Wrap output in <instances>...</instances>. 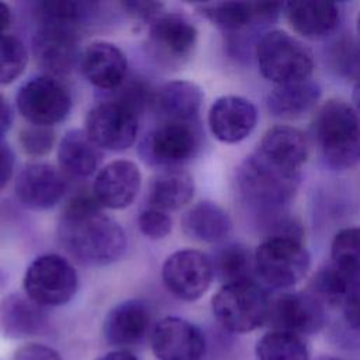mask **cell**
I'll list each match as a JSON object with an SVG mask.
<instances>
[{
  "instance_id": "25",
  "label": "cell",
  "mask_w": 360,
  "mask_h": 360,
  "mask_svg": "<svg viewBox=\"0 0 360 360\" xmlns=\"http://www.w3.org/2000/svg\"><path fill=\"white\" fill-rule=\"evenodd\" d=\"M46 323V314L27 295L10 294L0 301V330L10 339L39 333Z\"/></svg>"
},
{
  "instance_id": "19",
  "label": "cell",
  "mask_w": 360,
  "mask_h": 360,
  "mask_svg": "<svg viewBox=\"0 0 360 360\" xmlns=\"http://www.w3.org/2000/svg\"><path fill=\"white\" fill-rule=\"evenodd\" d=\"M152 332L149 307L141 300H125L108 311L103 323L104 339L117 349L141 343Z\"/></svg>"
},
{
  "instance_id": "39",
  "label": "cell",
  "mask_w": 360,
  "mask_h": 360,
  "mask_svg": "<svg viewBox=\"0 0 360 360\" xmlns=\"http://www.w3.org/2000/svg\"><path fill=\"white\" fill-rule=\"evenodd\" d=\"M120 6L129 17L143 22H152L156 20L165 7V4L159 1H122Z\"/></svg>"
},
{
  "instance_id": "7",
  "label": "cell",
  "mask_w": 360,
  "mask_h": 360,
  "mask_svg": "<svg viewBox=\"0 0 360 360\" xmlns=\"http://www.w3.org/2000/svg\"><path fill=\"white\" fill-rule=\"evenodd\" d=\"M309 266V253L297 238H266L255 250L256 277L271 288L295 285L307 276Z\"/></svg>"
},
{
  "instance_id": "29",
  "label": "cell",
  "mask_w": 360,
  "mask_h": 360,
  "mask_svg": "<svg viewBox=\"0 0 360 360\" xmlns=\"http://www.w3.org/2000/svg\"><path fill=\"white\" fill-rule=\"evenodd\" d=\"M193 176L184 169H166L149 183L148 200L150 207L162 211H176L187 205L194 195Z\"/></svg>"
},
{
  "instance_id": "38",
  "label": "cell",
  "mask_w": 360,
  "mask_h": 360,
  "mask_svg": "<svg viewBox=\"0 0 360 360\" xmlns=\"http://www.w3.org/2000/svg\"><path fill=\"white\" fill-rule=\"evenodd\" d=\"M172 218L166 211L149 207L138 217L139 231L149 239H163L172 231Z\"/></svg>"
},
{
  "instance_id": "17",
  "label": "cell",
  "mask_w": 360,
  "mask_h": 360,
  "mask_svg": "<svg viewBox=\"0 0 360 360\" xmlns=\"http://www.w3.org/2000/svg\"><path fill=\"white\" fill-rule=\"evenodd\" d=\"M68 183L60 170L49 163H30L17 177L15 195L30 210H48L65 195Z\"/></svg>"
},
{
  "instance_id": "41",
  "label": "cell",
  "mask_w": 360,
  "mask_h": 360,
  "mask_svg": "<svg viewBox=\"0 0 360 360\" xmlns=\"http://www.w3.org/2000/svg\"><path fill=\"white\" fill-rule=\"evenodd\" d=\"M14 172V153L11 148L0 141V190L6 187Z\"/></svg>"
},
{
  "instance_id": "5",
  "label": "cell",
  "mask_w": 360,
  "mask_h": 360,
  "mask_svg": "<svg viewBox=\"0 0 360 360\" xmlns=\"http://www.w3.org/2000/svg\"><path fill=\"white\" fill-rule=\"evenodd\" d=\"M256 60L262 76L274 86L307 80L315 68L311 51L283 30L262 35L256 44Z\"/></svg>"
},
{
  "instance_id": "30",
  "label": "cell",
  "mask_w": 360,
  "mask_h": 360,
  "mask_svg": "<svg viewBox=\"0 0 360 360\" xmlns=\"http://www.w3.org/2000/svg\"><path fill=\"white\" fill-rule=\"evenodd\" d=\"M312 294L325 305L342 309L360 294V274L346 271L333 263L322 266L312 278Z\"/></svg>"
},
{
  "instance_id": "47",
  "label": "cell",
  "mask_w": 360,
  "mask_h": 360,
  "mask_svg": "<svg viewBox=\"0 0 360 360\" xmlns=\"http://www.w3.org/2000/svg\"><path fill=\"white\" fill-rule=\"evenodd\" d=\"M322 360H342V359H336V357H325Z\"/></svg>"
},
{
  "instance_id": "16",
  "label": "cell",
  "mask_w": 360,
  "mask_h": 360,
  "mask_svg": "<svg viewBox=\"0 0 360 360\" xmlns=\"http://www.w3.org/2000/svg\"><path fill=\"white\" fill-rule=\"evenodd\" d=\"M256 105L242 96H222L208 111L211 134L224 143H238L246 139L257 124Z\"/></svg>"
},
{
  "instance_id": "21",
  "label": "cell",
  "mask_w": 360,
  "mask_h": 360,
  "mask_svg": "<svg viewBox=\"0 0 360 360\" xmlns=\"http://www.w3.org/2000/svg\"><path fill=\"white\" fill-rule=\"evenodd\" d=\"M283 6L267 1H214L198 4L197 10L218 28L236 31L252 24L274 21Z\"/></svg>"
},
{
  "instance_id": "1",
  "label": "cell",
  "mask_w": 360,
  "mask_h": 360,
  "mask_svg": "<svg viewBox=\"0 0 360 360\" xmlns=\"http://www.w3.org/2000/svg\"><path fill=\"white\" fill-rule=\"evenodd\" d=\"M58 238L72 257L87 266L111 264L127 249L122 226L104 214L93 193H79L68 201L58 222Z\"/></svg>"
},
{
  "instance_id": "24",
  "label": "cell",
  "mask_w": 360,
  "mask_h": 360,
  "mask_svg": "<svg viewBox=\"0 0 360 360\" xmlns=\"http://www.w3.org/2000/svg\"><path fill=\"white\" fill-rule=\"evenodd\" d=\"M273 163L294 172L308 160L309 146L305 135L291 125H274L269 128L256 149Z\"/></svg>"
},
{
  "instance_id": "8",
  "label": "cell",
  "mask_w": 360,
  "mask_h": 360,
  "mask_svg": "<svg viewBox=\"0 0 360 360\" xmlns=\"http://www.w3.org/2000/svg\"><path fill=\"white\" fill-rule=\"evenodd\" d=\"M77 284V273L70 262L56 253L34 259L22 278L25 295L42 308L68 304L75 297Z\"/></svg>"
},
{
  "instance_id": "15",
  "label": "cell",
  "mask_w": 360,
  "mask_h": 360,
  "mask_svg": "<svg viewBox=\"0 0 360 360\" xmlns=\"http://www.w3.org/2000/svg\"><path fill=\"white\" fill-rule=\"evenodd\" d=\"M32 56L49 75L69 73L80 58L76 27L44 22L32 38Z\"/></svg>"
},
{
  "instance_id": "10",
  "label": "cell",
  "mask_w": 360,
  "mask_h": 360,
  "mask_svg": "<svg viewBox=\"0 0 360 360\" xmlns=\"http://www.w3.org/2000/svg\"><path fill=\"white\" fill-rule=\"evenodd\" d=\"M84 131L100 149L125 150L136 141L139 115L122 103L108 97L89 110Z\"/></svg>"
},
{
  "instance_id": "3",
  "label": "cell",
  "mask_w": 360,
  "mask_h": 360,
  "mask_svg": "<svg viewBox=\"0 0 360 360\" xmlns=\"http://www.w3.org/2000/svg\"><path fill=\"white\" fill-rule=\"evenodd\" d=\"M300 186V172L284 169L255 150L238 170V187L250 204L276 211L287 204Z\"/></svg>"
},
{
  "instance_id": "14",
  "label": "cell",
  "mask_w": 360,
  "mask_h": 360,
  "mask_svg": "<svg viewBox=\"0 0 360 360\" xmlns=\"http://www.w3.org/2000/svg\"><path fill=\"white\" fill-rule=\"evenodd\" d=\"M150 346L158 360H201L207 350L202 330L180 316H165L150 332Z\"/></svg>"
},
{
  "instance_id": "42",
  "label": "cell",
  "mask_w": 360,
  "mask_h": 360,
  "mask_svg": "<svg viewBox=\"0 0 360 360\" xmlns=\"http://www.w3.org/2000/svg\"><path fill=\"white\" fill-rule=\"evenodd\" d=\"M13 124V110L7 100L0 94V141L8 132Z\"/></svg>"
},
{
  "instance_id": "18",
  "label": "cell",
  "mask_w": 360,
  "mask_h": 360,
  "mask_svg": "<svg viewBox=\"0 0 360 360\" xmlns=\"http://www.w3.org/2000/svg\"><path fill=\"white\" fill-rule=\"evenodd\" d=\"M141 187V172L131 160H114L98 170L93 195L103 208L122 210L134 202Z\"/></svg>"
},
{
  "instance_id": "36",
  "label": "cell",
  "mask_w": 360,
  "mask_h": 360,
  "mask_svg": "<svg viewBox=\"0 0 360 360\" xmlns=\"http://www.w3.org/2000/svg\"><path fill=\"white\" fill-rule=\"evenodd\" d=\"M93 3L87 1H44L39 8L45 17V22L65 24L70 27H77V24L91 13Z\"/></svg>"
},
{
  "instance_id": "46",
  "label": "cell",
  "mask_w": 360,
  "mask_h": 360,
  "mask_svg": "<svg viewBox=\"0 0 360 360\" xmlns=\"http://www.w3.org/2000/svg\"><path fill=\"white\" fill-rule=\"evenodd\" d=\"M357 32H359V37H360V14H359V18H357Z\"/></svg>"
},
{
  "instance_id": "43",
  "label": "cell",
  "mask_w": 360,
  "mask_h": 360,
  "mask_svg": "<svg viewBox=\"0 0 360 360\" xmlns=\"http://www.w3.org/2000/svg\"><path fill=\"white\" fill-rule=\"evenodd\" d=\"M96 360H139V359L127 349H115L112 352L104 353L103 356L97 357Z\"/></svg>"
},
{
  "instance_id": "6",
  "label": "cell",
  "mask_w": 360,
  "mask_h": 360,
  "mask_svg": "<svg viewBox=\"0 0 360 360\" xmlns=\"http://www.w3.org/2000/svg\"><path fill=\"white\" fill-rule=\"evenodd\" d=\"M201 146L198 121H156L139 142L141 159L153 167L177 169L191 160Z\"/></svg>"
},
{
  "instance_id": "32",
  "label": "cell",
  "mask_w": 360,
  "mask_h": 360,
  "mask_svg": "<svg viewBox=\"0 0 360 360\" xmlns=\"http://www.w3.org/2000/svg\"><path fill=\"white\" fill-rule=\"evenodd\" d=\"M257 360H311L304 339L298 335L270 330L256 343Z\"/></svg>"
},
{
  "instance_id": "23",
  "label": "cell",
  "mask_w": 360,
  "mask_h": 360,
  "mask_svg": "<svg viewBox=\"0 0 360 360\" xmlns=\"http://www.w3.org/2000/svg\"><path fill=\"white\" fill-rule=\"evenodd\" d=\"M283 11L292 30L311 39L323 38L332 34L340 20L339 7L329 1H288L283 6Z\"/></svg>"
},
{
  "instance_id": "35",
  "label": "cell",
  "mask_w": 360,
  "mask_h": 360,
  "mask_svg": "<svg viewBox=\"0 0 360 360\" xmlns=\"http://www.w3.org/2000/svg\"><path fill=\"white\" fill-rule=\"evenodd\" d=\"M28 52L24 42L10 34L0 35V84L14 82L25 69Z\"/></svg>"
},
{
  "instance_id": "26",
  "label": "cell",
  "mask_w": 360,
  "mask_h": 360,
  "mask_svg": "<svg viewBox=\"0 0 360 360\" xmlns=\"http://www.w3.org/2000/svg\"><path fill=\"white\" fill-rule=\"evenodd\" d=\"M181 229L194 240L219 243L229 235L232 219L218 204L212 201H200L183 214Z\"/></svg>"
},
{
  "instance_id": "40",
  "label": "cell",
  "mask_w": 360,
  "mask_h": 360,
  "mask_svg": "<svg viewBox=\"0 0 360 360\" xmlns=\"http://www.w3.org/2000/svg\"><path fill=\"white\" fill-rule=\"evenodd\" d=\"M11 360H63L58 350L42 343H25L20 346Z\"/></svg>"
},
{
  "instance_id": "28",
  "label": "cell",
  "mask_w": 360,
  "mask_h": 360,
  "mask_svg": "<svg viewBox=\"0 0 360 360\" xmlns=\"http://www.w3.org/2000/svg\"><path fill=\"white\" fill-rule=\"evenodd\" d=\"M321 98V87L307 79L294 83L277 84L267 94L266 105L273 117L291 120L309 112Z\"/></svg>"
},
{
  "instance_id": "34",
  "label": "cell",
  "mask_w": 360,
  "mask_h": 360,
  "mask_svg": "<svg viewBox=\"0 0 360 360\" xmlns=\"http://www.w3.org/2000/svg\"><path fill=\"white\" fill-rule=\"evenodd\" d=\"M328 56L336 75L354 83L360 79V39L339 38L330 46Z\"/></svg>"
},
{
  "instance_id": "45",
  "label": "cell",
  "mask_w": 360,
  "mask_h": 360,
  "mask_svg": "<svg viewBox=\"0 0 360 360\" xmlns=\"http://www.w3.org/2000/svg\"><path fill=\"white\" fill-rule=\"evenodd\" d=\"M352 101H353V107L356 108V111L360 114V79L354 83L353 90H352Z\"/></svg>"
},
{
  "instance_id": "37",
  "label": "cell",
  "mask_w": 360,
  "mask_h": 360,
  "mask_svg": "<svg viewBox=\"0 0 360 360\" xmlns=\"http://www.w3.org/2000/svg\"><path fill=\"white\" fill-rule=\"evenodd\" d=\"M21 149L30 156H44L52 150L55 143V132L51 127L31 125L21 128L18 134Z\"/></svg>"
},
{
  "instance_id": "13",
  "label": "cell",
  "mask_w": 360,
  "mask_h": 360,
  "mask_svg": "<svg viewBox=\"0 0 360 360\" xmlns=\"http://www.w3.org/2000/svg\"><path fill=\"white\" fill-rule=\"evenodd\" d=\"M325 322V305L312 292H283L270 301L267 323L271 330L302 338L319 332Z\"/></svg>"
},
{
  "instance_id": "20",
  "label": "cell",
  "mask_w": 360,
  "mask_h": 360,
  "mask_svg": "<svg viewBox=\"0 0 360 360\" xmlns=\"http://www.w3.org/2000/svg\"><path fill=\"white\" fill-rule=\"evenodd\" d=\"M79 66L89 83L105 91L115 90L127 79L128 73L125 53L107 41L89 44L80 53Z\"/></svg>"
},
{
  "instance_id": "11",
  "label": "cell",
  "mask_w": 360,
  "mask_h": 360,
  "mask_svg": "<svg viewBox=\"0 0 360 360\" xmlns=\"http://www.w3.org/2000/svg\"><path fill=\"white\" fill-rule=\"evenodd\" d=\"M195 25L180 13H162L148 30L146 48L150 56L166 68L187 62L197 45Z\"/></svg>"
},
{
  "instance_id": "9",
  "label": "cell",
  "mask_w": 360,
  "mask_h": 360,
  "mask_svg": "<svg viewBox=\"0 0 360 360\" xmlns=\"http://www.w3.org/2000/svg\"><path fill=\"white\" fill-rule=\"evenodd\" d=\"M18 112L31 125L52 127L63 121L72 108V96L66 86L51 75L27 80L15 97Z\"/></svg>"
},
{
  "instance_id": "22",
  "label": "cell",
  "mask_w": 360,
  "mask_h": 360,
  "mask_svg": "<svg viewBox=\"0 0 360 360\" xmlns=\"http://www.w3.org/2000/svg\"><path fill=\"white\" fill-rule=\"evenodd\" d=\"M202 90L188 80L167 82L153 93L150 108L158 121L195 122L202 105Z\"/></svg>"
},
{
  "instance_id": "31",
  "label": "cell",
  "mask_w": 360,
  "mask_h": 360,
  "mask_svg": "<svg viewBox=\"0 0 360 360\" xmlns=\"http://www.w3.org/2000/svg\"><path fill=\"white\" fill-rule=\"evenodd\" d=\"M214 274L224 283L256 280L255 252L240 243L221 246L211 257Z\"/></svg>"
},
{
  "instance_id": "44",
  "label": "cell",
  "mask_w": 360,
  "mask_h": 360,
  "mask_svg": "<svg viewBox=\"0 0 360 360\" xmlns=\"http://www.w3.org/2000/svg\"><path fill=\"white\" fill-rule=\"evenodd\" d=\"M11 22V10L8 4L0 1V35L4 34V31L8 28Z\"/></svg>"
},
{
  "instance_id": "33",
  "label": "cell",
  "mask_w": 360,
  "mask_h": 360,
  "mask_svg": "<svg viewBox=\"0 0 360 360\" xmlns=\"http://www.w3.org/2000/svg\"><path fill=\"white\" fill-rule=\"evenodd\" d=\"M330 263L360 274V226L340 229L330 243Z\"/></svg>"
},
{
  "instance_id": "27",
  "label": "cell",
  "mask_w": 360,
  "mask_h": 360,
  "mask_svg": "<svg viewBox=\"0 0 360 360\" xmlns=\"http://www.w3.org/2000/svg\"><path fill=\"white\" fill-rule=\"evenodd\" d=\"M101 158V149L83 129L68 131L58 146V163L70 177L91 176L98 169Z\"/></svg>"
},
{
  "instance_id": "2",
  "label": "cell",
  "mask_w": 360,
  "mask_h": 360,
  "mask_svg": "<svg viewBox=\"0 0 360 360\" xmlns=\"http://www.w3.org/2000/svg\"><path fill=\"white\" fill-rule=\"evenodd\" d=\"M315 145L333 170H347L360 163V114L343 101H325L312 120Z\"/></svg>"
},
{
  "instance_id": "4",
  "label": "cell",
  "mask_w": 360,
  "mask_h": 360,
  "mask_svg": "<svg viewBox=\"0 0 360 360\" xmlns=\"http://www.w3.org/2000/svg\"><path fill=\"white\" fill-rule=\"evenodd\" d=\"M270 301L256 280L222 284L211 301L218 323L232 333H249L267 323Z\"/></svg>"
},
{
  "instance_id": "12",
  "label": "cell",
  "mask_w": 360,
  "mask_h": 360,
  "mask_svg": "<svg viewBox=\"0 0 360 360\" xmlns=\"http://www.w3.org/2000/svg\"><path fill=\"white\" fill-rule=\"evenodd\" d=\"M211 257L197 249H181L172 253L162 267L166 288L181 301H197L214 280Z\"/></svg>"
}]
</instances>
